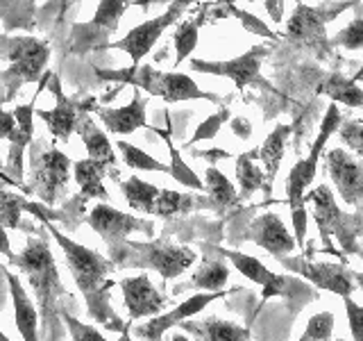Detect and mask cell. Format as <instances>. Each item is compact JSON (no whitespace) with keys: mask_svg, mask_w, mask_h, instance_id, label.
I'll return each mask as SVG.
<instances>
[{"mask_svg":"<svg viewBox=\"0 0 363 341\" xmlns=\"http://www.w3.org/2000/svg\"><path fill=\"white\" fill-rule=\"evenodd\" d=\"M230 119V109L223 107L218 114H213V117H209L204 123L198 125V130L193 132V139L186 141V146H193L196 141H202V139H213L216 134H218V130L223 128V123Z\"/></svg>","mask_w":363,"mask_h":341,"instance_id":"b9f144b4","label":"cell"},{"mask_svg":"<svg viewBox=\"0 0 363 341\" xmlns=\"http://www.w3.org/2000/svg\"><path fill=\"white\" fill-rule=\"evenodd\" d=\"M86 223L94 227V232L102 237V242L107 244L109 253L121 248L132 232H143L145 237L155 234V223L139 219V216L125 214L121 210H113L107 202H98L91 214L86 216Z\"/></svg>","mask_w":363,"mask_h":341,"instance_id":"8fae6325","label":"cell"},{"mask_svg":"<svg viewBox=\"0 0 363 341\" xmlns=\"http://www.w3.org/2000/svg\"><path fill=\"white\" fill-rule=\"evenodd\" d=\"M73 175L79 185V198L84 202L89 198H98L100 202H107L109 200V193L102 185V180L107 175V166L100 164V162H94V159H79V162H73Z\"/></svg>","mask_w":363,"mask_h":341,"instance_id":"484cf974","label":"cell"},{"mask_svg":"<svg viewBox=\"0 0 363 341\" xmlns=\"http://www.w3.org/2000/svg\"><path fill=\"white\" fill-rule=\"evenodd\" d=\"M191 7V3H173L170 5L162 16L157 18H150L141 23L139 28L130 30L128 34H125L123 39L113 41V43H107L105 48H118V50H125L130 55L132 60V66H139V62L143 60V57L152 50V45L157 43V39L162 37L164 30L170 28L173 23L184 14V9Z\"/></svg>","mask_w":363,"mask_h":341,"instance_id":"5bb4252c","label":"cell"},{"mask_svg":"<svg viewBox=\"0 0 363 341\" xmlns=\"http://www.w3.org/2000/svg\"><path fill=\"white\" fill-rule=\"evenodd\" d=\"M155 132L157 134H162L164 136V141H166V146H168V153H170V175H173L179 185H184V187H189V189H196V191H202L204 189V182L193 173V170L184 164V159H182V155H179V151L173 146V141H170V130H166V132H162V130H157L155 128Z\"/></svg>","mask_w":363,"mask_h":341,"instance_id":"d590c367","label":"cell"},{"mask_svg":"<svg viewBox=\"0 0 363 341\" xmlns=\"http://www.w3.org/2000/svg\"><path fill=\"white\" fill-rule=\"evenodd\" d=\"M293 227H295V244L304 246V237H306V221H309V212L304 207L302 210H293Z\"/></svg>","mask_w":363,"mask_h":341,"instance_id":"f6af8a7d","label":"cell"},{"mask_svg":"<svg viewBox=\"0 0 363 341\" xmlns=\"http://www.w3.org/2000/svg\"><path fill=\"white\" fill-rule=\"evenodd\" d=\"M227 280H230V269H227V264H223L220 259L207 257L200 264V269L193 273L189 287L204 289V293H216V291H223Z\"/></svg>","mask_w":363,"mask_h":341,"instance_id":"4dcf8cb0","label":"cell"},{"mask_svg":"<svg viewBox=\"0 0 363 341\" xmlns=\"http://www.w3.org/2000/svg\"><path fill=\"white\" fill-rule=\"evenodd\" d=\"M329 45H343V48H350V50L363 48V9H357L354 21H352L345 30H340L336 37L329 41Z\"/></svg>","mask_w":363,"mask_h":341,"instance_id":"ab89813d","label":"cell"},{"mask_svg":"<svg viewBox=\"0 0 363 341\" xmlns=\"http://www.w3.org/2000/svg\"><path fill=\"white\" fill-rule=\"evenodd\" d=\"M145 107H147V100L141 96L139 89H134V98L130 105H125L121 109H111V107H102V105H94L96 117L102 121V125L111 132V134H132L134 130L145 128L147 121H145Z\"/></svg>","mask_w":363,"mask_h":341,"instance_id":"7402d4cb","label":"cell"},{"mask_svg":"<svg viewBox=\"0 0 363 341\" xmlns=\"http://www.w3.org/2000/svg\"><path fill=\"white\" fill-rule=\"evenodd\" d=\"M266 45H255L250 48L245 55L234 57V60L227 62H204V60H191V71L198 73H211V75H223L230 77L236 85V89H245V87H261V89H272L264 77H261V64L268 57Z\"/></svg>","mask_w":363,"mask_h":341,"instance_id":"30bf717a","label":"cell"},{"mask_svg":"<svg viewBox=\"0 0 363 341\" xmlns=\"http://www.w3.org/2000/svg\"><path fill=\"white\" fill-rule=\"evenodd\" d=\"M204 23H207V18H204L200 9H196V16L177 26V30H175V66L184 62L193 53V48H196V43H198V32Z\"/></svg>","mask_w":363,"mask_h":341,"instance_id":"836d02e7","label":"cell"},{"mask_svg":"<svg viewBox=\"0 0 363 341\" xmlns=\"http://www.w3.org/2000/svg\"><path fill=\"white\" fill-rule=\"evenodd\" d=\"M0 41H3L0 57L9 60L7 71L0 73V107H3L18 94L23 85L39 82L50 60V45L37 37H11Z\"/></svg>","mask_w":363,"mask_h":341,"instance_id":"3957f363","label":"cell"},{"mask_svg":"<svg viewBox=\"0 0 363 341\" xmlns=\"http://www.w3.org/2000/svg\"><path fill=\"white\" fill-rule=\"evenodd\" d=\"M71 157L57 148L37 151L30 157V185H26V193H34L45 205H57V200L68 193V180H71Z\"/></svg>","mask_w":363,"mask_h":341,"instance_id":"52a82bcc","label":"cell"},{"mask_svg":"<svg viewBox=\"0 0 363 341\" xmlns=\"http://www.w3.org/2000/svg\"><path fill=\"white\" fill-rule=\"evenodd\" d=\"M340 123H343V119H340V112L336 107V102H332V105L327 107V114H325V119L320 123V132H318L315 141L311 146L309 157L300 159V162L291 168V173L286 178V198H289V205H291V212L304 207V191L315 178L318 159H320V155H323V148H325L327 139L338 130Z\"/></svg>","mask_w":363,"mask_h":341,"instance_id":"ba28073f","label":"cell"},{"mask_svg":"<svg viewBox=\"0 0 363 341\" xmlns=\"http://www.w3.org/2000/svg\"><path fill=\"white\" fill-rule=\"evenodd\" d=\"M0 255H7V257L14 255V253H11V248H9L7 232H5V230H0Z\"/></svg>","mask_w":363,"mask_h":341,"instance_id":"c3c4849f","label":"cell"},{"mask_svg":"<svg viewBox=\"0 0 363 341\" xmlns=\"http://www.w3.org/2000/svg\"><path fill=\"white\" fill-rule=\"evenodd\" d=\"M28 198L18 196L14 191L0 187V230H14L21 225V214L28 210Z\"/></svg>","mask_w":363,"mask_h":341,"instance_id":"8d00e7d4","label":"cell"},{"mask_svg":"<svg viewBox=\"0 0 363 341\" xmlns=\"http://www.w3.org/2000/svg\"><path fill=\"white\" fill-rule=\"evenodd\" d=\"M0 341H11L9 337H5V332H3V330H0Z\"/></svg>","mask_w":363,"mask_h":341,"instance_id":"db71d44e","label":"cell"},{"mask_svg":"<svg viewBox=\"0 0 363 341\" xmlns=\"http://www.w3.org/2000/svg\"><path fill=\"white\" fill-rule=\"evenodd\" d=\"M334 335V314L332 312H320L309 318L304 335L298 341H329Z\"/></svg>","mask_w":363,"mask_h":341,"instance_id":"f35d334b","label":"cell"},{"mask_svg":"<svg viewBox=\"0 0 363 341\" xmlns=\"http://www.w3.org/2000/svg\"><path fill=\"white\" fill-rule=\"evenodd\" d=\"M357 77H363V68H361V71H359V75Z\"/></svg>","mask_w":363,"mask_h":341,"instance_id":"11a10c76","label":"cell"},{"mask_svg":"<svg viewBox=\"0 0 363 341\" xmlns=\"http://www.w3.org/2000/svg\"><path fill=\"white\" fill-rule=\"evenodd\" d=\"M121 291L125 298V310L130 312V321L136 318H147V316H159L166 307V298L162 291L150 282V278L141 273L134 278H123L121 280Z\"/></svg>","mask_w":363,"mask_h":341,"instance_id":"d6986e66","label":"cell"},{"mask_svg":"<svg viewBox=\"0 0 363 341\" xmlns=\"http://www.w3.org/2000/svg\"><path fill=\"white\" fill-rule=\"evenodd\" d=\"M45 230L55 237V242L64 250L68 271H71L77 289L82 291L86 301L89 316L96 323L105 325L107 330L121 332L125 323H121V318L109 305V289L113 287V282L109 280V273L113 271L111 259L102 257V253H96V250H91L86 246L75 244L62 230H57L52 223H45Z\"/></svg>","mask_w":363,"mask_h":341,"instance_id":"6da1fadb","label":"cell"},{"mask_svg":"<svg viewBox=\"0 0 363 341\" xmlns=\"http://www.w3.org/2000/svg\"><path fill=\"white\" fill-rule=\"evenodd\" d=\"M204 205H211V202L200 198V196H193V193H179V191H170V189H159L152 214L162 216V219H170V216L186 214V212L196 210V207H204Z\"/></svg>","mask_w":363,"mask_h":341,"instance_id":"f1b7e54d","label":"cell"},{"mask_svg":"<svg viewBox=\"0 0 363 341\" xmlns=\"http://www.w3.org/2000/svg\"><path fill=\"white\" fill-rule=\"evenodd\" d=\"M266 7H268V14L272 16V21L279 23L281 21V7H284V3H266Z\"/></svg>","mask_w":363,"mask_h":341,"instance_id":"7dc6e473","label":"cell"},{"mask_svg":"<svg viewBox=\"0 0 363 341\" xmlns=\"http://www.w3.org/2000/svg\"><path fill=\"white\" fill-rule=\"evenodd\" d=\"M0 62H3V57H0Z\"/></svg>","mask_w":363,"mask_h":341,"instance_id":"6f0895ef","label":"cell"},{"mask_svg":"<svg viewBox=\"0 0 363 341\" xmlns=\"http://www.w3.org/2000/svg\"><path fill=\"white\" fill-rule=\"evenodd\" d=\"M184 330L193 332L198 341H247L250 330L232 321H223L218 316H209L204 321H184L179 323Z\"/></svg>","mask_w":363,"mask_h":341,"instance_id":"cb8c5ba5","label":"cell"},{"mask_svg":"<svg viewBox=\"0 0 363 341\" xmlns=\"http://www.w3.org/2000/svg\"><path fill=\"white\" fill-rule=\"evenodd\" d=\"M116 148L123 157V162L134 170H159V173H170V168L162 162H157L155 157H150L145 151H141L139 146H132L125 139L116 141Z\"/></svg>","mask_w":363,"mask_h":341,"instance_id":"74e56055","label":"cell"},{"mask_svg":"<svg viewBox=\"0 0 363 341\" xmlns=\"http://www.w3.org/2000/svg\"><path fill=\"white\" fill-rule=\"evenodd\" d=\"M121 191H123V196H125V200H128V205H130L132 210L152 214L157 193H159V189L155 185L141 180L139 175H132L130 180L121 182Z\"/></svg>","mask_w":363,"mask_h":341,"instance_id":"1f68e13d","label":"cell"},{"mask_svg":"<svg viewBox=\"0 0 363 341\" xmlns=\"http://www.w3.org/2000/svg\"><path fill=\"white\" fill-rule=\"evenodd\" d=\"M279 261L284 269L300 273L302 278L313 282L318 289L338 293L340 298H350L357 289L354 280H352V271H347L343 264H325V261H309L304 257H284Z\"/></svg>","mask_w":363,"mask_h":341,"instance_id":"9a60e30c","label":"cell"},{"mask_svg":"<svg viewBox=\"0 0 363 341\" xmlns=\"http://www.w3.org/2000/svg\"><path fill=\"white\" fill-rule=\"evenodd\" d=\"M98 77L111 80V82H125L134 89H143L150 96H159L164 102H182V100H211L218 102L216 94L202 91L189 75L184 73H164L152 66H130L125 71H98Z\"/></svg>","mask_w":363,"mask_h":341,"instance_id":"277c9868","label":"cell"},{"mask_svg":"<svg viewBox=\"0 0 363 341\" xmlns=\"http://www.w3.org/2000/svg\"><path fill=\"white\" fill-rule=\"evenodd\" d=\"M198 9L202 11L207 21L234 16L243 23V28L247 32H255V34H259V37H266V39H277V32H272L264 21H259L255 14H250V11L238 9L234 3H202V5H198Z\"/></svg>","mask_w":363,"mask_h":341,"instance_id":"4316f807","label":"cell"},{"mask_svg":"<svg viewBox=\"0 0 363 341\" xmlns=\"http://www.w3.org/2000/svg\"><path fill=\"white\" fill-rule=\"evenodd\" d=\"M245 237L264 250H268V253L277 259L289 257L295 250V246H298L295 244V237L289 232V227L281 223L277 214H270V212L255 219Z\"/></svg>","mask_w":363,"mask_h":341,"instance_id":"44dd1931","label":"cell"},{"mask_svg":"<svg viewBox=\"0 0 363 341\" xmlns=\"http://www.w3.org/2000/svg\"><path fill=\"white\" fill-rule=\"evenodd\" d=\"M5 278L9 282L11 291V303H14V316H16V328L23 337V341H39V314L37 307L30 301L28 291L23 289V284L16 276H11L5 271Z\"/></svg>","mask_w":363,"mask_h":341,"instance_id":"603a6c76","label":"cell"},{"mask_svg":"<svg viewBox=\"0 0 363 341\" xmlns=\"http://www.w3.org/2000/svg\"><path fill=\"white\" fill-rule=\"evenodd\" d=\"M306 202L313 205V219L325 246H332V237H336L343 250L357 253V237L359 232H363V212L345 214L343 210H338L334 193L329 191L327 185H320L313 191L304 193V205Z\"/></svg>","mask_w":363,"mask_h":341,"instance_id":"8992f818","label":"cell"},{"mask_svg":"<svg viewBox=\"0 0 363 341\" xmlns=\"http://www.w3.org/2000/svg\"><path fill=\"white\" fill-rule=\"evenodd\" d=\"M257 157H259L257 151H250V153L238 155V159H236V180H238V187H241L243 198L252 196L257 189H266V193L270 191L266 185V175L255 166Z\"/></svg>","mask_w":363,"mask_h":341,"instance_id":"d6a6232c","label":"cell"},{"mask_svg":"<svg viewBox=\"0 0 363 341\" xmlns=\"http://www.w3.org/2000/svg\"><path fill=\"white\" fill-rule=\"evenodd\" d=\"M9 261L26 273L30 287L34 289V296H37L34 307H37V314L41 318L45 341H60V298L68 293L60 282V273H57V264L48 244L41 237H30L26 248L18 255H11Z\"/></svg>","mask_w":363,"mask_h":341,"instance_id":"7a4b0ae2","label":"cell"},{"mask_svg":"<svg viewBox=\"0 0 363 341\" xmlns=\"http://www.w3.org/2000/svg\"><path fill=\"white\" fill-rule=\"evenodd\" d=\"M43 80H45V87H48L55 94L57 105L50 112L39 109V112H34V114H37L39 119H43V123L48 125L50 134L55 136L57 141H68V139H71V134L75 132V128H77L79 117H82V114H91V109H94L96 98H86L82 102H75V100L64 96L60 77H57L55 73L43 71Z\"/></svg>","mask_w":363,"mask_h":341,"instance_id":"7c38bea8","label":"cell"},{"mask_svg":"<svg viewBox=\"0 0 363 341\" xmlns=\"http://www.w3.org/2000/svg\"><path fill=\"white\" fill-rule=\"evenodd\" d=\"M75 132L79 134V139H82L89 159H94V162H100L105 166L116 164V155H113L109 136L98 128V123L91 119V114H82V117H79Z\"/></svg>","mask_w":363,"mask_h":341,"instance_id":"d4e9b609","label":"cell"},{"mask_svg":"<svg viewBox=\"0 0 363 341\" xmlns=\"http://www.w3.org/2000/svg\"><path fill=\"white\" fill-rule=\"evenodd\" d=\"M125 7H128V3H121V0H105V3H100L96 16L91 18L86 26H77L73 41H71V50L82 53L105 41L109 34L118 30V21L123 16Z\"/></svg>","mask_w":363,"mask_h":341,"instance_id":"e0dca14e","label":"cell"},{"mask_svg":"<svg viewBox=\"0 0 363 341\" xmlns=\"http://www.w3.org/2000/svg\"><path fill=\"white\" fill-rule=\"evenodd\" d=\"M64 323L68 328V335H71V341H107V337H102V332L98 328L82 323L79 318H75L73 314H68L66 310L60 312Z\"/></svg>","mask_w":363,"mask_h":341,"instance_id":"60d3db41","label":"cell"},{"mask_svg":"<svg viewBox=\"0 0 363 341\" xmlns=\"http://www.w3.org/2000/svg\"><path fill=\"white\" fill-rule=\"evenodd\" d=\"M352 280H357L359 287L363 289V273H352Z\"/></svg>","mask_w":363,"mask_h":341,"instance_id":"f5cc1de1","label":"cell"},{"mask_svg":"<svg viewBox=\"0 0 363 341\" xmlns=\"http://www.w3.org/2000/svg\"><path fill=\"white\" fill-rule=\"evenodd\" d=\"M0 180H3L5 185H11V182H9V178L5 175V162H3V159H0Z\"/></svg>","mask_w":363,"mask_h":341,"instance_id":"816d5d0a","label":"cell"},{"mask_svg":"<svg viewBox=\"0 0 363 341\" xmlns=\"http://www.w3.org/2000/svg\"><path fill=\"white\" fill-rule=\"evenodd\" d=\"M218 253L230 259L232 264L236 266V271H241L247 280H252V282H257V284L264 287V293H261V298H264V301L272 298V296H291V289L298 287V280H295V278L277 276V273H272L270 269H266L252 255L238 253V250H225V248H220Z\"/></svg>","mask_w":363,"mask_h":341,"instance_id":"ac0fdd59","label":"cell"},{"mask_svg":"<svg viewBox=\"0 0 363 341\" xmlns=\"http://www.w3.org/2000/svg\"><path fill=\"white\" fill-rule=\"evenodd\" d=\"M234 130H236V132L241 134L243 139H245V136L250 134V125H247V123H243L241 119H236V121H234Z\"/></svg>","mask_w":363,"mask_h":341,"instance_id":"681fc988","label":"cell"},{"mask_svg":"<svg viewBox=\"0 0 363 341\" xmlns=\"http://www.w3.org/2000/svg\"><path fill=\"white\" fill-rule=\"evenodd\" d=\"M357 3H336L329 7H309L300 3L295 7L293 16L286 28V39L300 45H311L320 55L329 53V39L325 37V26L332 18H336L340 11L347 7H354Z\"/></svg>","mask_w":363,"mask_h":341,"instance_id":"9c48e42d","label":"cell"},{"mask_svg":"<svg viewBox=\"0 0 363 341\" xmlns=\"http://www.w3.org/2000/svg\"><path fill=\"white\" fill-rule=\"evenodd\" d=\"M345 312L350 318V330L354 341H363V307L357 305L352 298H345Z\"/></svg>","mask_w":363,"mask_h":341,"instance_id":"ee69618b","label":"cell"},{"mask_svg":"<svg viewBox=\"0 0 363 341\" xmlns=\"http://www.w3.org/2000/svg\"><path fill=\"white\" fill-rule=\"evenodd\" d=\"M325 168L347 205H359L363 198V159H357L343 148L325 155Z\"/></svg>","mask_w":363,"mask_h":341,"instance_id":"2e32d148","label":"cell"},{"mask_svg":"<svg viewBox=\"0 0 363 341\" xmlns=\"http://www.w3.org/2000/svg\"><path fill=\"white\" fill-rule=\"evenodd\" d=\"M196 261V253L186 246L170 244L168 239H157L150 244L125 242L121 248L111 250L113 266H141L157 271L164 280L179 278Z\"/></svg>","mask_w":363,"mask_h":341,"instance_id":"5b68a950","label":"cell"},{"mask_svg":"<svg viewBox=\"0 0 363 341\" xmlns=\"http://www.w3.org/2000/svg\"><path fill=\"white\" fill-rule=\"evenodd\" d=\"M130 325H132V321L125 323V328L121 330V337H118V341H132V337H130Z\"/></svg>","mask_w":363,"mask_h":341,"instance_id":"f907efd6","label":"cell"},{"mask_svg":"<svg viewBox=\"0 0 363 341\" xmlns=\"http://www.w3.org/2000/svg\"><path fill=\"white\" fill-rule=\"evenodd\" d=\"M45 89V80L41 75L39 80V89L37 94H34V98L28 102V105H16L14 109H11V114H14L16 119V128L14 132H11L7 139H9V155H7V162H5V175L9 178L11 187H18L23 193H26V182H23V168H26V148L32 144V134H34V105H37V98L39 94Z\"/></svg>","mask_w":363,"mask_h":341,"instance_id":"4fadbf2b","label":"cell"},{"mask_svg":"<svg viewBox=\"0 0 363 341\" xmlns=\"http://www.w3.org/2000/svg\"><path fill=\"white\" fill-rule=\"evenodd\" d=\"M16 128V119L11 112H5L3 107H0V139H7V136L14 132Z\"/></svg>","mask_w":363,"mask_h":341,"instance_id":"bcb514c9","label":"cell"},{"mask_svg":"<svg viewBox=\"0 0 363 341\" xmlns=\"http://www.w3.org/2000/svg\"><path fill=\"white\" fill-rule=\"evenodd\" d=\"M338 134L343 144L363 157V123L361 121H343L338 125Z\"/></svg>","mask_w":363,"mask_h":341,"instance_id":"7bdbcfd3","label":"cell"},{"mask_svg":"<svg viewBox=\"0 0 363 341\" xmlns=\"http://www.w3.org/2000/svg\"><path fill=\"white\" fill-rule=\"evenodd\" d=\"M204 189L209 191V202L216 207H232L238 202L234 185L216 166H209L204 173Z\"/></svg>","mask_w":363,"mask_h":341,"instance_id":"e575fe53","label":"cell"},{"mask_svg":"<svg viewBox=\"0 0 363 341\" xmlns=\"http://www.w3.org/2000/svg\"><path fill=\"white\" fill-rule=\"evenodd\" d=\"M318 94L329 96L336 102H343L345 107H363V89L357 85V80L340 73H332L325 82H320Z\"/></svg>","mask_w":363,"mask_h":341,"instance_id":"f546056e","label":"cell"},{"mask_svg":"<svg viewBox=\"0 0 363 341\" xmlns=\"http://www.w3.org/2000/svg\"><path fill=\"white\" fill-rule=\"evenodd\" d=\"M227 291H216V293H193L191 298H186L184 303H179L173 312L168 314H159L155 318H150L145 325H139L136 328V335H139L141 339L145 341H162V335L166 332V330H170L173 325H179L184 323L186 318H193L198 312H202L204 307H207L211 301H218L223 298Z\"/></svg>","mask_w":363,"mask_h":341,"instance_id":"ffe728a7","label":"cell"},{"mask_svg":"<svg viewBox=\"0 0 363 341\" xmlns=\"http://www.w3.org/2000/svg\"><path fill=\"white\" fill-rule=\"evenodd\" d=\"M336 341H343V339H336Z\"/></svg>","mask_w":363,"mask_h":341,"instance_id":"9f6ffc18","label":"cell"},{"mask_svg":"<svg viewBox=\"0 0 363 341\" xmlns=\"http://www.w3.org/2000/svg\"><path fill=\"white\" fill-rule=\"evenodd\" d=\"M289 134H291V125L279 123L277 128L266 136L264 146H261L259 151H257V153H259V159L266 164V173H264V175H266V185H268V189H270L272 180H275L277 170H279L281 157H284V146H286Z\"/></svg>","mask_w":363,"mask_h":341,"instance_id":"83f0119b","label":"cell"}]
</instances>
